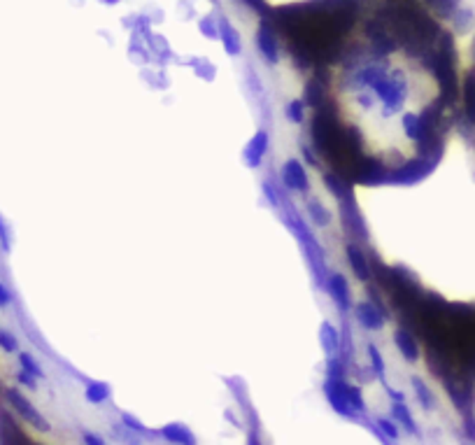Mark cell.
Wrapping results in <instances>:
<instances>
[{
	"label": "cell",
	"mask_w": 475,
	"mask_h": 445,
	"mask_svg": "<svg viewBox=\"0 0 475 445\" xmlns=\"http://www.w3.org/2000/svg\"><path fill=\"white\" fill-rule=\"evenodd\" d=\"M462 138L466 147L471 150L475 157V40L471 47V61L464 75V86H462Z\"/></svg>",
	"instance_id": "obj_1"
},
{
	"label": "cell",
	"mask_w": 475,
	"mask_h": 445,
	"mask_svg": "<svg viewBox=\"0 0 475 445\" xmlns=\"http://www.w3.org/2000/svg\"><path fill=\"white\" fill-rule=\"evenodd\" d=\"M324 397L328 401V406H331L340 418L361 420V415L349 406L347 394H345V380H342V378H328V380L324 383Z\"/></svg>",
	"instance_id": "obj_2"
},
{
	"label": "cell",
	"mask_w": 475,
	"mask_h": 445,
	"mask_svg": "<svg viewBox=\"0 0 475 445\" xmlns=\"http://www.w3.org/2000/svg\"><path fill=\"white\" fill-rule=\"evenodd\" d=\"M5 397H7V401H10V406L14 408V411L19 413V418H24L28 425L35 427L38 432H49V429H52L49 427V422L42 418V413L19 390H7Z\"/></svg>",
	"instance_id": "obj_3"
},
{
	"label": "cell",
	"mask_w": 475,
	"mask_h": 445,
	"mask_svg": "<svg viewBox=\"0 0 475 445\" xmlns=\"http://www.w3.org/2000/svg\"><path fill=\"white\" fill-rule=\"evenodd\" d=\"M280 180L287 189H296V192H308V187H310L308 175H305V168L298 164L296 159H289V161L284 164L282 173H280Z\"/></svg>",
	"instance_id": "obj_4"
},
{
	"label": "cell",
	"mask_w": 475,
	"mask_h": 445,
	"mask_svg": "<svg viewBox=\"0 0 475 445\" xmlns=\"http://www.w3.org/2000/svg\"><path fill=\"white\" fill-rule=\"evenodd\" d=\"M161 439L173 443V445H196V436L194 432L189 429L187 425H182V422H170V425L161 427L156 432Z\"/></svg>",
	"instance_id": "obj_5"
},
{
	"label": "cell",
	"mask_w": 475,
	"mask_h": 445,
	"mask_svg": "<svg viewBox=\"0 0 475 445\" xmlns=\"http://www.w3.org/2000/svg\"><path fill=\"white\" fill-rule=\"evenodd\" d=\"M326 280H328V282H326V289H328V294H331V298L335 301V305H338V308H340L342 312H347V310H349V305H352V298H349L347 280L342 278L340 273L328 275Z\"/></svg>",
	"instance_id": "obj_6"
},
{
	"label": "cell",
	"mask_w": 475,
	"mask_h": 445,
	"mask_svg": "<svg viewBox=\"0 0 475 445\" xmlns=\"http://www.w3.org/2000/svg\"><path fill=\"white\" fill-rule=\"evenodd\" d=\"M266 152H268V133H266V131H257V135H254L250 140V145L245 147L243 159H245V164L250 168H259L261 161H264Z\"/></svg>",
	"instance_id": "obj_7"
},
{
	"label": "cell",
	"mask_w": 475,
	"mask_h": 445,
	"mask_svg": "<svg viewBox=\"0 0 475 445\" xmlns=\"http://www.w3.org/2000/svg\"><path fill=\"white\" fill-rule=\"evenodd\" d=\"M356 319L361 322V326H366L368 331H380L384 326V317L382 312H380L375 305L368 303V301H361L356 305Z\"/></svg>",
	"instance_id": "obj_8"
},
{
	"label": "cell",
	"mask_w": 475,
	"mask_h": 445,
	"mask_svg": "<svg viewBox=\"0 0 475 445\" xmlns=\"http://www.w3.org/2000/svg\"><path fill=\"white\" fill-rule=\"evenodd\" d=\"M319 345L324 347L326 357L340 354V333L331 322H321L319 326Z\"/></svg>",
	"instance_id": "obj_9"
},
{
	"label": "cell",
	"mask_w": 475,
	"mask_h": 445,
	"mask_svg": "<svg viewBox=\"0 0 475 445\" xmlns=\"http://www.w3.org/2000/svg\"><path fill=\"white\" fill-rule=\"evenodd\" d=\"M392 420H396L399 425L403 427L408 434H413V436H417V434H420L417 422L413 420V413L408 411V406H406V404H392Z\"/></svg>",
	"instance_id": "obj_10"
},
{
	"label": "cell",
	"mask_w": 475,
	"mask_h": 445,
	"mask_svg": "<svg viewBox=\"0 0 475 445\" xmlns=\"http://www.w3.org/2000/svg\"><path fill=\"white\" fill-rule=\"evenodd\" d=\"M347 257H349V266H352L356 278L361 282H366L370 278V271H368V261L363 259V254L356 250L354 245H347Z\"/></svg>",
	"instance_id": "obj_11"
},
{
	"label": "cell",
	"mask_w": 475,
	"mask_h": 445,
	"mask_svg": "<svg viewBox=\"0 0 475 445\" xmlns=\"http://www.w3.org/2000/svg\"><path fill=\"white\" fill-rule=\"evenodd\" d=\"M394 343H396L399 352L403 354L408 361H417L420 359V350H417L415 340L406 331H396V336H394Z\"/></svg>",
	"instance_id": "obj_12"
},
{
	"label": "cell",
	"mask_w": 475,
	"mask_h": 445,
	"mask_svg": "<svg viewBox=\"0 0 475 445\" xmlns=\"http://www.w3.org/2000/svg\"><path fill=\"white\" fill-rule=\"evenodd\" d=\"M84 397H86V401H89V404H93V406L105 404V401L109 399V385L98 383V380H89V383H86Z\"/></svg>",
	"instance_id": "obj_13"
},
{
	"label": "cell",
	"mask_w": 475,
	"mask_h": 445,
	"mask_svg": "<svg viewBox=\"0 0 475 445\" xmlns=\"http://www.w3.org/2000/svg\"><path fill=\"white\" fill-rule=\"evenodd\" d=\"M121 425L126 429H131V432L138 434V436H159L156 432H152L149 427H145L142 422L138 420L135 415H131V413H121Z\"/></svg>",
	"instance_id": "obj_14"
},
{
	"label": "cell",
	"mask_w": 475,
	"mask_h": 445,
	"mask_svg": "<svg viewBox=\"0 0 475 445\" xmlns=\"http://www.w3.org/2000/svg\"><path fill=\"white\" fill-rule=\"evenodd\" d=\"M19 364H21V371L31 373V376L35 378V380H42V378H45V371H42L40 364L35 361L28 352H19Z\"/></svg>",
	"instance_id": "obj_15"
},
{
	"label": "cell",
	"mask_w": 475,
	"mask_h": 445,
	"mask_svg": "<svg viewBox=\"0 0 475 445\" xmlns=\"http://www.w3.org/2000/svg\"><path fill=\"white\" fill-rule=\"evenodd\" d=\"M413 387H415V394H417L420 404L424 406V411H431V408L436 406V401H434V394L429 392L427 385H424L420 378H413Z\"/></svg>",
	"instance_id": "obj_16"
},
{
	"label": "cell",
	"mask_w": 475,
	"mask_h": 445,
	"mask_svg": "<svg viewBox=\"0 0 475 445\" xmlns=\"http://www.w3.org/2000/svg\"><path fill=\"white\" fill-rule=\"evenodd\" d=\"M345 394H347V401H349V406H352L354 411L359 413L361 418H363V413H366V404H363L361 390L356 387V385H349V383H345Z\"/></svg>",
	"instance_id": "obj_17"
},
{
	"label": "cell",
	"mask_w": 475,
	"mask_h": 445,
	"mask_svg": "<svg viewBox=\"0 0 475 445\" xmlns=\"http://www.w3.org/2000/svg\"><path fill=\"white\" fill-rule=\"evenodd\" d=\"M375 427L380 429V434H382L384 439H389V441H399L401 432H399L396 422H394L392 418H375Z\"/></svg>",
	"instance_id": "obj_18"
},
{
	"label": "cell",
	"mask_w": 475,
	"mask_h": 445,
	"mask_svg": "<svg viewBox=\"0 0 475 445\" xmlns=\"http://www.w3.org/2000/svg\"><path fill=\"white\" fill-rule=\"evenodd\" d=\"M368 357H370V364H373V373H375L382 385H387V376H384V361H382V354L377 352L375 345H368Z\"/></svg>",
	"instance_id": "obj_19"
},
{
	"label": "cell",
	"mask_w": 475,
	"mask_h": 445,
	"mask_svg": "<svg viewBox=\"0 0 475 445\" xmlns=\"http://www.w3.org/2000/svg\"><path fill=\"white\" fill-rule=\"evenodd\" d=\"M224 47L229 54H238L240 52V40L236 38V33L231 31L229 24H224Z\"/></svg>",
	"instance_id": "obj_20"
},
{
	"label": "cell",
	"mask_w": 475,
	"mask_h": 445,
	"mask_svg": "<svg viewBox=\"0 0 475 445\" xmlns=\"http://www.w3.org/2000/svg\"><path fill=\"white\" fill-rule=\"evenodd\" d=\"M308 213L312 215V222H315L317 226H326V222H328V213L319 206L317 201L308 203Z\"/></svg>",
	"instance_id": "obj_21"
},
{
	"label": "cell",
	"mask_w": 475,
	"mask_h": 445,
	"mask_svg": "<svg viewBox=\"0 0 475 445\" xmlns=\"http://www.w3.org/2000/svg\"><path fill=\"white\" fill-rule=\"evenodd\" d=\"M0 347L5 350V352H17L19 350V343H17V338L10 333V331H5V329H0Z\"/></svg>",
	"instance_id": "obj_22"
},
{
	"label": "cell",
	"mask_w": 475,
	"mask_h": 445,
	"mask_svg": "<svg viewBox=\"0 0 475 445\" xmlns=\"http://www.w3.org/2000/svg\"><path fill=\"white\" fill-rule=\"evenodd\" d=\"M287 110H289L287 117H289L291 121H296V124H298V121L303 119V103H301V100H294V103H291V105L287 107Z\"/></svg>",
	"instance_id": "obj_23"
},
{
	"label": "cell",
	"mask_w": 475,
	"mask_h": 445,
	"mask_svg": "<svg viewBox=\"0 0 475 445\" xmlns=\"http://www.w3.org/2000/svg\"><path fill=\"white\" fill-rule=\"evenodd\" d=\"M17 380L24 385V387H28V390H35L38 387V380H35V378L31 376V373H26V371H19L17 373Z\"/></svg>",
	"instance_id": "obj_24"
},
{
	"label": "cell",
	"mask_w": 475,
	"mask_h": 445,
	"mask_svg": "<svg viewBox=\"0 0 475 445\" xmlns=\"http://www.w3.org/2000/svg\"><path fill=\"white\" fill-rule=\"evenodd\" d=\"M264 192H266V196H268V199H270V203H273V206H275V208H277V206H280L282 196H280V194H277V192H275V189H273V185H270V182H268V180L264 182Z\"/></svg>",
	"instance_id": "obj_25"
},
{
	"label": "cell",
	"mask_w": 475,
	"mask_h": 445,
	"mask_svg": "<svg viewBox=\"0 0 475 445\" xmlns=\"http://www.w3.org/2000/svg\"><path fill=\"white\" fill-rule=\"evenodd\" d=\"M82 441H84V445H107V443H105L103 439H100L98 434H93V432H86V429H84V432H82Z\"/></svg>",
	"instance_id": "obj_26"
},
{
	"label": "cell",
	"mask_w": 475,
	"mask_h": 445,
	"mask_svg": "<svg viewBox=\"0 0 475 445\" xmlns=\"http://www.w3.org/2000/svg\"><path fill=\"white\" fill-rule=\"evenodd\" d=\"M0 247H3L5 252H10V233H7V226L3 222V217H0Z\"/></svg>",
	"instance_id": "obj_27"
},
{
	"label": "cell",
	"mask_w": 475,
	"mask_h": 445,
	"mask_svg": "<svg viewBox=\"0 0 475 445\" xmlns=\"http://www.w3.org/2000/svg\"><path fill=\"white\" fill-rule=\"evenodd\" d=\"M384 390H387V397L392 399V404H406V394L403 392L394 390V387H389V385H384Z\"/></svg>",
	"instance_id": "obj_28"
},
{
	"label": "cell",
	"mask_w": 475,
	"mask_h": 445,
	"mask_svg": "<svg viewBox=\"0 0 475 445\" xmlns=\"http://www.w3.org/2000/svg\"><path fill=\"white\" fill-rule=\"evenodd\" d=\"M10 303H12V294H10V289H7L3 282H0V308H5V305H10Z\"/></svg>",
	"instance_id": "obj_29"
},
{
	"label": "cell",
	"mask_w": 475,
	"mask_h": 445,
	"mask_svg": "<svg viewBox=\"0 0 475 445\" xmlns=\"http://www.w3.org/2000/svg\"><path fill=\"white\" fill-rule=\"evenodd\" d=\"M247 445H264L259 439V429L257 427H250V432H247Z\"/></svg>",
	"instance_id": "obj_30"
},
{
	"label": "cell",
	"mask_w": 475,
	"mask_h": 445,
	"mask_svg": "<svg viewBox=\"0 0 475 445\" xmlns=\"http://www.w3.org/2000/svg\"><path fill=\"white\" fill-rule=\"evenodd\" d=\"M224 418H226V420H229V422H231V425H233V427H243V422H240V420L236 418V415H233V413H231V411H226V413H224Z\"/></svg>",
	"instance_id": "obj_31"
}]
</instances>
